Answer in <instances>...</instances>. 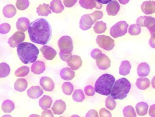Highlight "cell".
<instances>
[{
    "instance_id": "6da1fadb",
    "label": "cell",
    "mask_w": 155,
    "mask_h": 117,
    "mask_svg": "<svg viewBox=\"0 0 155 117\" xmlns=\"http://www.w3.org/2000/svg\"><path fill=\"white\" fill-rule=\"evenodd\" d=\"M28 32L31 41L41 45L48 43L52 35L51 27L44 18L37 19L30 23Z\"/></svg>"
},
{
    "instance_id": "7a4b0ae2",
    "label": "cell",
    "mask_w": 155,
    "mask_h": 117,
    "mask_svg": "<svg viewBox=\"0 0 155 117\" xmlns=\"http://www.w3.org/2000/svg\"><path fill=\"white\" fill-rule=\"evenodd\" d=\"M39 49L32 43L24 42L17 47L18 55L24 64L32 63L36 61L39 55Z\"/></svg>"
},
{
    "instance_id": "3957f363",
    "label": "cell",
    "mask_w": 155,
    "mask_h": 117,
    "mask_svg": "<svg viewBox=\"0 0 155 117\" xmlns=\"http://www.w3.org/2000/svg\"><path fill=\"white\" fill-rule=\"evenodd\" d=\"M115 78L113 75L108 73L103 74L95 82V91L100 95L108 96L111 94Z\"/></svg>"
},
{
    "instance_id": "277c9868",
    "label": "cell",
    "mask_w": 155,
    "mask_h": 117,
    "mask_svg": "<svg viewBox=\"0 0 155 117\" xmlns=\"http://www.w3.org/2000/svg\"><path fill=\"white\" fill-rule=\"evenodd\" d=\"M130 89V82L125 78H121L115 81L110 95L114 99H124L127 96Z\"/></svg>"
},
{
    "instance_id": "5b68a950",
    "label": "cell",
    "mask_w": 155,
    "mask_h": 117,
    "mask_svg": "<svg viewBox=\"0 0 155 117\" xmlns=\"http://www.w3.org/2000/svg\"><path fill=\"white\" fill-rule=\"evenodd\" d=\"M128 27V24L126 21H119L111 27L110 30V34L114 38L122 36L127 33Z\"/></svg>"
},
{
    "instance_id": "8992f818",
    "label": "cell",
    "mask_w": 155,
    "mask_h": 117,
    "mask_svg": "<svg viewBox=\"0 0 155 117\" xmlns=\"http://www.w3.org/2000/svg\"><path fill=\"white\" fill-rule=\"evenodd\" d=\"M58 47L60 52L65 54L71 53L73 49V41L69 36H63L58 40Z\"/></svg>"
},
{
    "instance_id": "52a82bcc",
    "label": "cell",
    "mask_w": 155,
    "mask_h": 117,
    "mask_svg": "<svg viewBox=\"0 0 155 117\" xmlns=\"http://www.w3.org/2000/svg\"><path fill=\"white\" fill-rule=\"evenodd\" d=\"M96 41L100 47L107 51L112 50L114 46V40L108 36L99 35L97 36Z\"/></svg>"
},
{
    "instance_id": "ba28073f",
    "label": "cell",
    "mask_w": 155,
    "mask_h": 117,
    "mask_svg": "<svg viewBox=\"0 0 155 117\" xmlns=\"http://www.w3.org/2000/svg\"><path fill=\"white\" fill-rule=\"evenodd\" d=\"M25 33L23 32L18 30L8 40V43L12 48L17 47L25 39Z\"/></svg>"
},
{
    "instance_id": "9c48e42d",
    "label": "cell",
    "mask_w": 155,
    "mask_h": 117,
    "mask_svg": "<svg viewBox=\"0 0 155 117\" xmlns=\"http://www.w3.org/2000/svg\"><path fill=\"white\" fill-rule=\"evenodd\" d=\"M94 21L90 14L83 15L79 21V27L82 30H87L90 29Z\"/></svg>"
},
{
    "instance_id": "30bf717a",
    "label": "cell",
    "mask_w": 155,
    "mask_h": 117,
    "mask_svg": "<svg viewBox=\"0 0 155 117\" xmlns=\"http://www.w3.org/2000/svg\"><path fill=\"white\" fill-rule=\"evenodd\" d=\"M79 3L81 7L88 10H91L94 8L100 9L102 7V4L96 0H79Z\"/></svg>"
},
{
    "instance_id": "8fae6325",
    "label": "cell",
    "mask_w": 155,
    "mask_h": 117,
    "mask_svg": "<svg viewBox=\"0 0 155 117\" xmlns=\"http://www.w3.org/2000/svg\"><path fill=\"white\" fill-rule=\"evenodd\" d=\"M44 57L47 60H52L53 59L56 55V51L50 46L44 45L42 46L41 49Z\"/></svg>"
},
{
    "instance_id": "7c38bea8",
    "label": "cell",
    "mask_w": 155,
    "mask_h": 117,
    "mask_svg": "<svg viewBox=\"0 0 155 117\" xmlns=\"http://www.w3.org/2000/svg\"><path fill=\"white\" fill-rule=\"evenodd\" d=\"M67 65L74 70H78L81 67L82 61L80 56L78 55H71L67 61Z\"/></svg>"
},
{
    "instance_id": "4fadbf2b",
    "label": "cell",
    "mask_w": 155,
    "mask_h": 117,
    "mask_svg": "<svg viewBox=\"0 0 155 117\" xmlns=\"http://www.w3.org/2000/svg\"><path fill=\"white\" fill-rule=\"evenodd\" d=\"M40 85L47 92H51L54 87L53 81L48 76H43L40 79Z\"/></svg>"
},
{
    "instance_id": "5bb4252c",
    "label": "cell",
    "mask_w": 155,
    "mask_h": 117,
    "mask_svg": "<svg viewBox=\"0 0 155 117\" xmlns=\"http://www.w3.org/2000/svg\"><path fill=\"white\" fill-rule=\"evenodd\" d=\"M142 11L146 15H151L155 13V1H146L141 5Z\"/></svg>"
},
{
    "instance_id": "9a60e30c",
    "label": "cell",
    "mask_w": 155,
    "mask_h": 117,
    "mask_svg": "<svg viewBox=\"0 0 155 117\" xmlns=\"http://www.w3.org/2000/svg\"><path fill=\"white\" fill-rule=\"evenodd\" d=\"M120 9V5L116 0H113L109 2L106 7V11L109 16H115L117 14Z\"/></svg>"
},
{
    "instance_id": "2e32d148",
    "label": "cell",
    "mask_w": 155,
    "mask_h": 117,
    "mask_svg": "<svg viewBox=\"0 0 155 117\" xmlns=\"http://www.w3.org/2000/svg\"><path fill=\"white\" fill-rule=\"evenodd\" d=\"M52 111L55 115L62 114L66 109V104L62 99L56 100L52 106Z\"/></svg>"
},
{
    "instance_id": "e0dca14e",
    "label": "cell",
    "mask_w": 155,
    "mask_h": 117,
    "mask_svg": "<svg viewBox=\"0 0 155 117\" xmlns=\"http://www.w3.org/2000/svg\"><path fill=\"white\" fill-rule=\"evenodd\" d=\"M96 65L97 67L101 70H106L110 67L111 61L109 58L105 54H103L102 56L96 60Z\"/></svg>"
},
{
    "instance_id": "ac0fdd59",
    "label": "cell",
    "mask_w": 155,
    "mask_h": 117,
    "mask_svg": "<svg viewBox=\"0 0 155 117\" xmlns=\"http://www.w3.org/2000/svg\"><path fill=\"white\" fill-rule=\"evenodd\" d=\"M30 24V23L28 18L22 17L18 19L16 24V27L18 30L25 32L28 29Z\"/></svg>"
},
{
    "instance_id": "d6986e66",
    "label": "cell",
    "mask_w": 155,
    "mask_h": 117,
    "mask_svg": "<svg viewBox=\"0 0 155 117\" xmlns=\"http://www.w3.org/2000/svg\"><path fill=\"white\" fill-rule=\"evenodd\" d=\"M74 76H75V72L74 70L72 69L71 68H68V67L63 68L60 72L61 78L66 81H70L73 79Z\"/></svg>"
},
{
    "instance_id": "ffe728a7",
    "label": "cell",
    "mask_w": 155,
    "mask_h": 117,
    "mask_svg": "<svg viewBox=\"0 0 155 117\" xmlns=\"http://www.w3.org/2000/svg\"><path fill=\"white\" fill-rule=\"evenodd\" d=\"M43 90L39 86L31 87L27 90V95L31 99H37L43 94Z\"/></svg>"
},
{
    "instance_id": "44dd1931",
    "label": "cell",
    "mask_w": 155,
    "mask_h": 117,
    "mask_svg": "<svg viewBox=\"0 0 155 117\" xmlns=\"http://www.w3.org/2000/svg\"><path fill=\"white\" fill-rule=\"evenodd\" d=\"M31 72L36 75L42 73L45 70V63L41 61H37L33 62L31 67Z\"/></svg>"
},
{
    "instance_id": "7402d4cb",
    "label": "cell",
    "mask_w": 155,
    "mask_h": 117,
    "mask_svg": "<svg viewBox=\"0 0 155 117\" xmlns=\"http://www.w3.org/2000/svg\"><path fill=\"white\" fill-rule=\"evenodd\" d=\"M150 72V67L147 62H142L138 65L137 68V73L139 76H147L149 75Z\"/></svg>"
},
{
    "instance_id": "603a6c76",
    "label": "cell",
    "mask_w": 155,
    "mask_h": 117,
    "mask_svg": "<svg viewBox=\"0 0 155 117\" xmlns=\"http://www.w3.org/2000/svg\"><path fill=\"white\" fill-rule=\"evenodd\" d=\"M51 7L48 4L44 3L43 4H40L36 8V13L38 15L42 16H47L48 15L51 14Z\"/></svg>"
},
{
    "instance_id": "cb8c5ba5",
    "label": "cell",
    "mask_w": 155,
    "mask_h": 117,
    "mask_svg": "<svg viewBox=\"0 0 155 117\" xmlns=\"http://www.w3.org/2000/svg\"><path fill=\"white\" fill-rule=\"evenodd\" d=\"M2 12L5 17L7 18H12L16 15V9L13 5L7 4L3 8Z\"/></svg>"
},
{
    "instance_id": "d4e9b609",
    "label": "cell",
    "mask_w": 155,
    "mask_h": 117,
    "mask_svg": "<svg viewBox=\"0 0 155 117\" xmlns=\"http://www.w3.org/2000/svg\"><path fill=\"white\" fill-rule=\"evenodd\" d=\"M50 7L53 12L60 13L64 10V7L61 0H53L50 2Z\"/></svg>"
},
{
    "instance_id": "484cf974",
    "label": "cell",
    "mask_w": 155,
    "mask_h": 117,
    "mask_svg": "<svg viewBox=\"0 0 155 117\" xmlns=\"http://www.w3.org/2000/svg\"><path fill=\"white\" fill-rule=\"evenodd\" d=\"M136 85L140 90H146L150 85V81L147 78L140 77L136 80Z\"/></svg>"
},
{
    "instance_id": "4316f807",
    "label": "cell",
    "mask_w": 155,
    "mask_h": 117,
    "mask_svg": "<svg viewBox=\"0 0 155 117\" xmlns=\"http://www.w3.org/2000/svg\"><path fill=\"white\" fill-rule=\"evenodd\" d=\"M52 104V99L48 95H44L39 101V105L41 109H49Z\"/></svg>"
},
{
    "instance_id": "83f0119b",
    "label": "cell",
    "mask_w": 155,
    "mask_h": 117,
    "mask_svg": "<svg viewBox=\"0 0 155 117\" xmlns=\"http://www.w3.org/2000/svg\"><path fill=\"white\" fill-rule=\"evenodd\" d=\"M28 84L26 79L24 78L18 79L14 84L15 89L19 92H22L24 91L27 87Z\"/></svg>"
},
{
    "instance_id": "f1b7e54d",
    "label": "cell",
    "mask_w": 155,
    "mask_h": 117,
    "mask_svg": "<svg viewBox=\"0 0 155 117\" xmlns=\"http://www.w3.org/2000/svg\"><path fill=\"white\" fill-rule=\"evenodd\" d=\"M131 67V64L128 61H123L119 67V74L122 76L128 75L130 73Z\"/></svg>"
},
{
    "instance_id": "f546056e",
    "label": "cell",
    "mask_w": 155,
    "mask_h": 117,
    "mask_svg": "<svg viewBox=\"0 0 155 117\" xmlns=\"http://www.w3.org/2000/svg\"><path fill=\"white\" fill-rule=\"evenodd\" d=\"M148 105L145 102H140L136 105V110L137 113L139 116H144L147 113Z\"/></svg>"
},
{
    "instance_id": "4dcf8cb0",
    "label": "cell",
    "mask_w": 155,
    "mask_h": 117,
    "mask_svg": "<svg viewBox=\"0 0 155 117\" xmlns=\"http://www.w3.org/2000/svg\"><path fill=\"white\" fill-rule=\"evenodd\" d=\"M1 109L2 111L5 113H10L15 109L14 102L9 99L5 100L1 105Z\"/></svg>"
},
{
    "instance_id": "1f68e13d",
    "label": "cell",
    "mask_w": 155,
    "mask_h": 117,
    "mask_svg": "<svg viewBox=\"0 0 155 117\" xmlns=\"http://www.w3.org/2000/svg\"><path fill=\"white\" fill-rule=\"evenodd\" d=\"M107 29V25L103 21H97L93 27V30L95 33L100 34L104 33Z\"/></svg>"
},
{
    "instance_id": "d6a6232c",
    "label": "cell",
    "mask_w": 155,
    "mask_h": 117,
    "mask_svg": "<svg viewBox=\"0 0 155 117\" xmlns=\"http://www.w3.org/2000/svg\"><path fill=\"white\" fill-rule=\"evenodd\" d=\"M72 98L76 102H82L85 99V95L83 91L81 89L75 90L73 92Z\"/></svg>"
},
{
    "instance_id": "836d02e7",
    "label": "cell",
    "mask_w": 155,
    "mask_h": 117,
    "mask_svg": "<svg viewBox=\"0 0 155 117\" xmlns=\"http://www.w3.org/2000/svg\"><path fill=\"white\" fill-rule=\"evenodd\" d=\"M10 72V66L5 62H1L0 64V77L5 78L9 75Z\"/></svg>"
},
{
    "instance_id": "e575fe53",
    "label": "cell",
    "mask_w": 155,
    "mask_h": 117,
    "mask_svg": "<svg viewBox=\"0 0 155 117\" xmlns=\"http://www.w3.org/2000/svg\"><path fill=\"white\" fill-rule=\"evenodd\" d=\"M74 87L73 84L70 82H65L62 85V90L64 94L67 95H70L73 92Z\"/></svg>"
},
{
    "instance_id": "d590c367",
    "label": "cell",
    "mask_w": 155,
    "mask_h": 117,
    "mask_svg": "<svg viewBox=\"0 0 155 117\" xmlns=\"http://www.w3.org/2000/svg\"><path fill=\"white\" fill-rule=\"evenodd\" d=\"M123 115L125 117H136V116L134 109L131 105H127L124 109Z\"/></svg>"
},
{
    "instance_id": "8d00e7d4",
    "label": "cell",
    "mask_w": 155,
    "mask_h": 117,
    "mask_svg": "<svg viewBox=\"0 0 155 117\" xmlns=\"http://www.w3.org/2000/svg\"><path fill=\"white\" fill-rule=\"evenodd\" d=\"M30 69L27 66H22L16 70L15 75L17 77H22L27 75Z\"/></svg>"
},
{
    "instance_id": "74e56055",
    "label": "cell",
    "mask_w": 155,
    "mask_h": 117,
    "mask_svg": "<svg viewBox=\"0 0 155 117\" xmlns=\"http://www.w3.org/2000/svg\"><path fill=\"white\" fill-rule=\"evenodd\" d=\"M105 106L110 110H113L116 106V101L111 96H108L105 99Z\"/></svg>"
},
{
    "instance_id": "f35d334b",
    "label": "cell",
    "mask_w": 155,
    "mask_h": 117,
    "mask_svg": "<svg viewBox=\"0 0 155 117\" xmlns=\"http://www.w3.org/2000/svg\"><path fill=\"white\" fill-rule=\"evenodd\" d=\"M29 0H16V6L20 10H24L29 6Z\"/></svg>"
},
{
    "instance_id": "ab89813d",
    "label": "cell",
    "mask_w": 155,
    "mask_h": 117,
    "mask_svg": "<svg viewBox=\"0 0 155 117\" xmlns=\"http://www.w3.org/2000/svg\"><path fill=\"white\" fill-rule=\"evenodd\" d=\"M141 28L140 27L136 24H132L128 28V33L131 35H138L140 33Z\"/></svg>"
},
{
    "instance_id": "60d3db41",
    "label": "cell",
    "mask_w": 155,
    "mask_h": 117,
    "mask_svg": "<svg viewBox=\"0 0 155 117\" xmlns=\"http://www.w3.org/2000/svg\"><path fill=\"white\" fill-rule=\"evenodd\" d=\"M155 24V18L151 16H144L143 27H146L148 30L150 28Z\"/></svg>"
},
{
    "instance_id": "b9f144b4",
    "label": "cell",
    "mask_w": 155,
    "mask_h": 117,
    "mask_svg": "<svg viewBox=\"0 0 155 117\" xmlns=\"http://www.w3.org/2000/svg\"><path fill=\"white\" fill-rule=\"evenodd\" d=\"M103 55V53L102 51L98 48H95L93 49L91 52V56L96 60H97L100 59Z\"/></svg>"
},
{
    "instance_id": "7bdbcfd3",
    "label": "cell",
    "mask_w": 155,
    "mask_h": 117,
    "mask_svg": "<svg viewBox=\"0 0 155 117\" xmlns=\"http://www.w3.org/2000/svg\"><path fill=\"white\" fill-rule=\"evenodd\" d=\"M11 26L8 23H3L0 25V33L1 34H6L10 32Z\"/></svg>"
},
{
    "instance_id": "ee69618b",
    "label": "cell",
    "mask_w": 155,
    "mask_h": 117,
    "mask_svg": "<svg viewBox=\"0 0 155 117\" xmlns=\"http://www.w3.org/2000/svg\"><path fill=\"white\" fill-rule=\"evenodd\" d=\"M90 15L92 17V18L93 19V20L95 22L97 20L101 19L103 17L104 15H103L102 12L99 11V10H96V11H94L93 13H90Z\"/></svg>"
},
{
    "instance_id": "f6af8a7d",
    "label": "cell",
    "mask_w": 155,
    "mask_h": 117,
    "mask_svg": "<svg viewBox=\"0 0 155 117\" xmlns=\"http://www.w3.org/2000/svg\"><path fill=\"white\" fill-rule=\"evenodd\" d=\"M84 92L85 93L89 96H93L95 94V89L93 87H92L91 85H87V87H85L84 89Z\"/></svg>"
},
{
    "instance_id": "bcb514c9",
    "label": "cell",
    "mask_w": 155,
    "mask_h": 117,
    "mask_svg": "<svg viewBox=\"0 0 155 117\" xmlns=\"http://www.w3.org/2000/svg\"><path fill=\"white\" fill-rule=\"evenodd\" d=\"M99 115L101 117H104V116L111 117V113L108 110H107L106 109L102 108L99 110Z\"/></svg>"
},
{
    "instance_id": "7dc6e473",
    "label": "cell",
    "mask_w": 155,
    "mask_h": 117,
    "mask_svg": "<svg viewBox=\"0 0 155 117\" xmlns=\"http://www.w3.org/2000/svg\"><path fill=\"white\" fill-rule=\"evenodd\" d=\"M78 0H63V3L66 7H73Z\"/></svg>"
},
{
    "instance_id": "c3c4849f",
    "label": "cell",
    "mask_w": 155,
    "mask_h": 117,
    "mask_svg": "<svg viewBox=\"0 0 155 117\" xmlns=\"http://www.w3.org/2000/svg\"><path fill=\"white\" fill-rule=\"evenodd\" d=\"M86 117H97L99 116H98V113L95 110H93V109H91V110H90L85 115Z\"/></svg>"
},
{
    "instance_id": "681fc988",
    "label": "cell",
    "mask_w": 155,
    "mask_h": 117,
    "mask_svg": "<svg viewBox=\"0 0 155 117\" xmlns=\"http://www.w3.org/2000/svg\"><path fill=\"white\" fill-rule=\"evenodd\" d=\"M71 53H68V54H65L64 53H62L60 52L59 53V56L61 58V59L64 61H67V60L68 59V58L71 56Z\"/></svg>"
},
{
    "instance_id": "f907efd6",
    "label": "cell",
    "mask_w": 155,
    "mask_h": 117,
    "mask_svg": "<svg viewBox=\"0 0 155 117\" xmlns=\"http://www.w3.org/2000/svg\"><path fill=\"white\" fill-rule=\"evenodd\" d=\"M41 116H42V117H45V116L53 117V113H52V112L51 110H47V109H44L43 112H42Z\"/></svg>"
},
{
    "instance_id": "816d5d0a",
    "label": "cell",
    "mask_w": 155,
    "mask_h": 117,
    "mask_svg": "<svg viewBox=\"0 0 155 117\" xmlns=\"http://www.w3.org/2000/svg\"><path fill=\"white\" fill-rule=\"evenodd\" d=\"M148 113L150 116L151 117H155V104L151 105L150 107Z\"/></svg>"
},
{
    "instance_id": "f5cc1de1",
    "label": "cell",
    "mask_w": 155,
    "mask_h": 117,
    "mask_svg": "<svg viewBox=\"0 0 155 117\" xmlns=\"http://www.w3.org/2000/svg\"><path fill=\"white\" fill-rule=\"evenodd\" d=\"M149 43H150V46L152 48H155V33H153V34L151 35V38L150 39Z\"/></svg>"
},
{
    "instance_id": "db71d44e",
    "label": "cell",
    "mask_w": 155,
    "mask_h": 117,
    "mask_svg": "<svg viewBox=\"0 0 155 117\" xmlns=\"http://www.w3.org/2000/svg\"><path fill=\"white\" fill-rule=\"evenodd\" d=\"M97 1H98L99 2L101 3L102 4H108L109 2H110L111 1H112L113 0H96Z\"/></svg>"
},
{
    "instance_id": "11a10c76",
    "label": "cell",
    "mask_w": 155,
    "mask_h": 117,
    "mask_svg": "<svg viewBox=\"0 0 155 117\" xmlns=\"http://www.w3.org/2000/svg\"><path fill=\"white\" fill-rule=\"evenodd\" d=\"M149 31L151 33V35L153 34V33H155V24H153L149 29Z\"/></svg>"
},
{
    "instance_id": "9f6ffc18",
    "label": "cell",
    "mask_w": 155,
    "mask_h": 117,
    "mask_svg": "<svg viewBox=\"0 0 155 117\" xmlns=\"http://www.w3.org/2000/svg\"><path fill=\"white\" fill-rule=\"evenodd\" d=\"M119 2L121 4H123V5H125L126 4H127L130 0H118Z\"/></svg>"
},
{
    "instance_id": "6f0895ef",
    "label": "cell",
    "mask_w": 155,
    "mask_h": 117,
    "mask_svg": "<svg viewBox=\"0 0 155 117\" xmlns=\"http://www.w3.org/2000/svg\"><path fill=\"white\" fill-rule=\"evenodd\" d=\"M151 85H152L153 88H154V89H155V76L152 78V80H151Z\"/></svg>"
},
{
    "instance_id": "680465c9",
    "label": "cell",
    "mask_w": 155,
    "mask_h": 117,
    "mask_svg": "<svg viewBox=\"0 0 155 117\" xmlns=\"http://www.w3.org/2000/svg\"><path fill=\"white\" fill-rule=\"evenodd\" d=\"M39 116L38 115H30V116Z\"/></svg>"
},
{
    "instance_id": "91938a15",
    "label": "cell",
    "mask_w": 155,
    "mask_h": 117,
    "mask_svg": "<svg viewBox=\"0 0 155 117\" xmlns=\"http://www.w3.org/2000/svg\"><path fill=\"white\" fill-rule=\"evenodd\" d=\"M11 116L10 115H4V116Z\"/></svg>"
}]
</instances>
